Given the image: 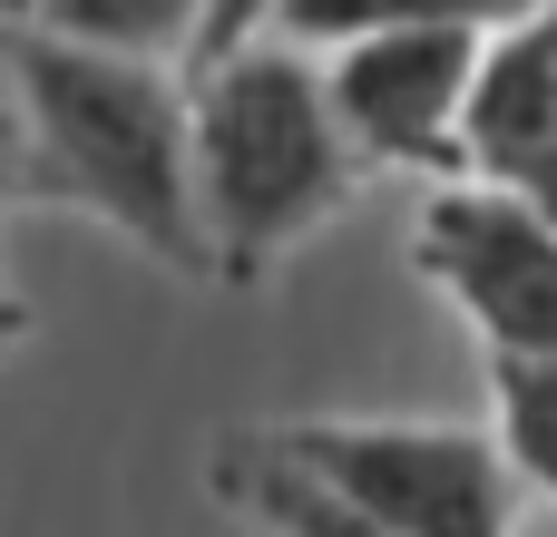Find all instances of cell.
Masks as SVG:
<instances>
[{
    "label": "cell",
    "mask_w": 557,
    "mask_h": 537,
    "mask_svg": "<svg viewBox=\"0 0 557 537\" xmlns=\"http://www.w3.org/2000/svg\"><path fill=\"white\" fill-rule=\"evenodd\" d=\"M460 176L539 196L557 215V0L490 29L480 78H470V117H460Z\"/></svg>",
    "instance_id": "6"
},
{
    "label": "cell",
    "mask_w": 557,
    "mask_h": 537,
    "mask_svg": "<svg viewBox=\"0 0 557 537\" xmlns=\"http://www.w3.org/2000/svg\"><path fill=\"white\" fill-rule=\"evenodd\" d=\"M490 430L529 499H557V352H490Z\"/></svg>",
    "instance_id": "7"
},
{
    "label": "cell",
    "mask_w": 557,
    "mask_h": 537,
    "mask_svg": "<svg viewBox=\"0 0 557 537\" xmlns=\"http://www.w3.org/2000/svg\"><path fill=\"white\" fill-rule=\"evenodd\" d=\"M264 20H274V0H215V29H206V49H225V39H255ZM206 49H196V59H206Z\"/></svg>",
    "instance_id": "11"
},
{
    "label": "cell",
    "mask_w": 557,
    "mask_h": 537,
    "mask_svg": "<svg viewBox=\"0 0 557 537\" xmlns=\"http://www.w3.org/2000/svg\"><path fill=\"white\" fill-rule=\"evenodd\" d=\"M480 49H490V29H470V20H401V29L333 39L323 78H333V108H343L352 147L372 166L460 176V117H470Z\"/></svg>",
    "instance_id": "5"
},
{
    "label": "cell",
    "mask_w": 557,
    "mask_h": 537,
    "mask_svg": "<svg viewBox=\"0 0 557 537\" xmlns=\"http://www.w3.org/2000/svg\"><path fill=\"white\" fill-rule=\"evenodd\" d=\"M49 29L137 49V59H196L215 29V0H49Z\"/></svg>",
    "instance_id": "8"
},
{
    "label": "cell",
    "mask_w": 557,
    "mask_h": 537,
    "mask_svg": "<svg viewBox=\"0 0 557 537\" xmlns=\"http://www.w3.org/2000/svg\"><path fill=\"white\" fill-rule=\"evenodd\" d=\"M0 49L29 88V205H78L137 254L225 284L196 186V78L49 20H0Z\"/></svg>",
    "instance_id": "1"
},
{
    "label": "cell",
    "mask_w": 557,
    "mask_h": 537,
    "mask_svg": "<svg viewBox=\"0 0 557 537\" xmlns=\"http://www.w3.org/2000/svg\"><path fill=\"white\" fill-rule=\"evenodd\" d=\"M539 0H274L264 29L304 39V49H333V39H362V29H401V20H470V29H509L529 20Z\"/></svg>",
    "instance_id": "9"
},
{
    "label": "cell",
    "mask_w": 557,
    "mask_h": 537,
    "mask_svg": "<svg viewBox=\"0 0 557 537\" xmlns=\"http://www.w3.org/2000/svg\"><path fill=\"white\" fill-rule=\"evenodd\" d=\"M206 489L255 528H313V537H499L529 499L499 430L343 421V411L225 430L206 460Z\"/></svg>",
    "instance_id": "2"
},
{
    "label": "cell",
    "mask_w": 557,
    "mask_h": 537,
    "mask_svg": "<svg viewBox=\"0 0 557 537\" xmlns=\"http://www.w3.org/2000/svg\"><path fill=\"white\" fill-rule=\"evenodd\" d=\"M411 274L490 342L557 352V215L490 176H441L411 215Z\"/></svg>",
    "instance_id": "4"
},
{
    "label": "cell",
    "mask_w": 557,
    "mask_h": 537,
    "mask_svg": "<svg viewBox=\"0 0 557 537\" xmlns=\"http://www.w3.org/2000/svg\"><path fill=\"white\" fill-rule=\"evenodd\" d=\"M0 205H29V88L0 49Z\"/></svg>",
    "instance_id": "10"
},
{
    "label": "cell",
    "mask_w": 557,
    "mask_h": 537,
    "mask_svg": "<svg viewBox=\"0 0 557 537\" xmlns=\"http://www.w3.org/2000/svg\"><path fill=\"white\" fill-rule=\"evenodd\" d=\"M20 342H29V303H20V294H10V284H0V362H10V352H20Z\"/></svg>",
    "instance_id": "12"
},
{
    "label": "cell",
    "mask_w": 557,
    "mask_h": 537,
    "mask_svg": "<svg viewBox=\"0 0 557 537\" xmlns=\"http://www.w3.org/2000/svg\"><path fill=\"white\" fill-rule=\"evenodd\" d=\"M0 20H49V0H0Z\"/></svg>",
    "instance_id": "13"
},
{
    "label": "cell",
    "mask_w": 557,
    "mask_h": 537,
    "mask_svg": "<svg viewBox=\"0 0 557 537\" xmlns=\"http://www.w3.org/2000/svg\"><path fill=\"white\" fill-rule=\"evenodd\" d=\"M372 157L352 147L333 78L304 59V39L255 29L196 59V186L215 225L225 284H264L304 235H323Z\"/></svg>",
    "instance_id": "3"
}]
</instances>
